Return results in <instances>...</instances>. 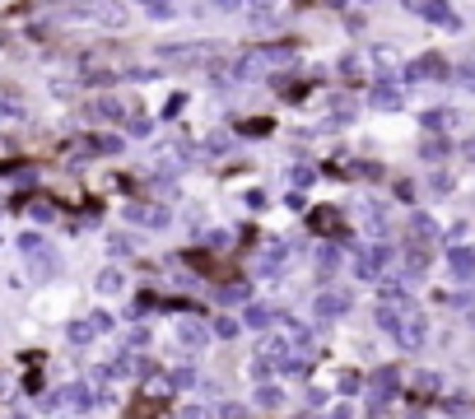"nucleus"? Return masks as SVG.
Returning a JSON list of instances; mask_svg holds the SVG:
<instances>
[{
    "instance_id": "f257e3e1",
    "label": "nucleus",
    "mask_w": 475,
    "mask_h": 419,
    "mask_svg": "<svg viewBox=\"0 0 475 419\" xmlns=\"http://www.w3.org/2000/svg\"><path fill=\"white\" fill-rule=\"evenodd\" d=\"M396 335L406 350H420L424 340H429V321H424V312H415V308H401V317H396Z\"/></svg>"
},
{
    "instance_id": "f03ea898",
    "label": "nucleus",
    "mask_w": 475,
    "mask_h": 419,
    "mask_svg": "<svg viewBox=\"0 0 475 419\" xmlns=\"http://www.w3.org/2000/svg\"><path fill=\"white\" fill-rule=\"evenodd\" d=\"M289 350H294V340H289V335H261V345H256V359H265V364H285Z\"/></svg>"
},
{
    "instance_id": "7ed1b4c3",
    "label": "nucleus",
    "mask_w": 475,
    "mask_h": 419,
    "mask_svg": "<svg viewBox=\"0 0 475 419\" xmlns=\"http://www.w3.org/2000/svg\"><path fill=\"white\" fill-rule=\"evenodd\" d=\"M415 14L429 23H438V28H462V14L447 10V5H415Z\"/></svg>"
},
{
    "instance_id": "20e7f679",
    "label": "nucleus",
    "mask_w": 475,
    "mask_h": 419,
    "mask_svg": "<svg viewBox=\"0 0 475 419\" xmlns=\"http://www.w3.org/2000/svg\"><path fill=\"white\" fill-rule=\"evenodd\" d=\"M406 75H410V79H442V75H447V61L429 52V56H420V61H415Z\"/></svg>"
},
{
    "instance_id": "39448f33",
    "label": "nucleus",
    "mask_w": 475,
    "mask_h": 419,
    "mask_svg": "<svg viewBox=\"0 0 475 419\" xmlns=\"http://www.w3.org/2000/svg\"><path fill=\"white\" fill-rule=\"evenodd\" d=\"M447 265H452L457 280H471L475 275V252L471 247H447Z\"/></svg>"
},
{
    "instance_id": "423d86ee",
    "label": "nucleus",
    "mask_w": 475,
    "mask_h": 419,
    "mask_svg": "<svg viewBox=\"0 0 475 419\" xmlns=\"http://www.w3.org/2000/svg\"><path fill=\"white\" fill-rule=\"evenodd\" d=\"M382 265H387V247H368V252L354 261V270H359V280H373Z\"/></svg>"
},
{
    "instance_id": "0eeeda50",
    "label": "nucleus",
    "mask_w": 475,
    "mask_h": 419,
    "mask_svg": "<svg viewBox=\"0 0 475 419\" xmlns=\"http://www.w3.org/2000/svg\"><path fill=\"white\" fill-rule=\"evenodd\" d=\"M131 219H135V224H149V229H164V224H173V214H168L164 205H135Z\"/></svg>"
},
{
    "instance_id": "6e6552de",
    "label": "nucleus",
    "mask_w": 475,
    "mask_h": 419,
    "mask_svg": "<svg viewBox=\"0 0 475 419\" xmlns=\"http://www.w3.org/2000/svg\"><path fill=\"white\" fill-rule=\"evenodd\" d=\"M350 308V294H321L317 298V317H340Z\"/></svg>"
},
{
    "instance_id": "1a4fd4ad",
    "label": "nucleus",
    "mask_w": 475,
    "mask_h": 419,
    "mask_svg": "<svg viewBox=\"0 0 475 419\" xmlns=\"http://www.w3.org/2000/svg\"><path fill=\"white\" fill-rule=\"evenodd\" d=\"M177 340L191 345V350H200V345L210 340V335H205V326H200V321H182V326H177Z\"/></svg>"
},
{
    "instance_id": "9d476101",
    "label": "nucleus",
    "mask_w": 475,
    "mask_h": 419,
    "mask_svg": "<svg viewBox=\"0 0 475 419\" xmlns=\"http://www.w3.org/2000/svg\"><path fill=\"white\" fill-rule=\"evenodd\" d=\"M61 396H66V406H75V410H88V406H93V391H88L84 382H70Z\"/></svg>"
},
{
    "instance_id": "9b49d317",
    "label": "nucleus",
    "mask_w": 475,
    "mask_h": 419,
    "mask_svg": "<svg viewBox=\"0 0 475 419\" xmlns=\"http://www.w3.org/2000/svg\"><path fill=\"white\" fill-rule=\"evenodd\" d=\"M88 117H103V122H122V103H117V98H98V103H88Z\"/></svg>"
},
{
    "instance_id": "f8f14e48",
    "label": "nucleus",
    "mask_w": 475,
    "mask_h": 419,
    "mask_svg": "<svg viewBox=\"0 0 475 419\" xmlns=\"http://www.w3.org/2000/svg\"><path fill=\"white\" fill-rule=\"evenodd\" d=\"M312 229H317V233H336V229H340V210L321 205V214H312Z\"/></svg>"
},
{
    "instance_id": "ddd939ff",
    "label": "nucleus",
    "mask_w": 475,
    "mask_h": 419,
    "mask_svg": "<svg viewBox=\"0 0 475 419\" xmlns=\"http://www.w3.org/2000/svg\"><path fill=\"white\" fill-rule=\"evenodd\" d=\"M373 391H377V406H382V396H391V391H396V373H391V368H377Z\"/></svg>"
},
{
    "instance_id": "4468645a",
    "label": "nucleus",
    "mask_w": 475,
    "mask_h": 419,
    "mask_svg": "<svg viewBox=\"0 0 475 419\" xmlns=\"http://www.w3.org/2000/svg\"><path fill=\"white\" fill-rule=\"evenodd\" d=\"M66 335H70V345H88L98 331H93V321H70V326H66Z\"/></svg>"
},
{
    "instance_id": "2eb2a0df",
    "label": "nucleus",
    "mask_w": 475,
    "mask_h": 419,
    "mask_svg": "<svg viewBox=\"0 0 475 419\" xmlns=\"http://www.w3.org/2000/svg\"><path fill=\"white\" fill-rule=\"evenodd\" d=\"M410 229L420 233V238H429V243H433V238H438V224H433L429 214H420V210H415V214H410Z\"/></svg>"
},
{
    "instance_id": "dca6fc26",
    "label": "nucleus",
    "mask_w": 475,
    "mask_h": 419,
    "mask_svg": "<svg viewBox=\"0 0 475 419\" xmlns=\"http://www.w3.org/2000/svg\"><path fill=\"white\" fill-rule=\"evenodd\" d=\"M406 270L410 275H424V270H429V252H424V247H410L406 252Z\"/></svg>"
},
{
    "instance_id": "f3484780",
    "label": "nucleus",
    "mask_w": 475,
    "mask_h": 419,
    "mask_svg": "<svg viewBox=\"0 0 475 419\" xmlns=\"http://www.w3.org/2000/svg\"><path fill=\"white\" fill-rule=\"evenodd\" d=\"M373 103H377V108H401V93L391 84H377L373 88Z\"/></svg>"
},
{
    "instance_id": "a211bd4d",
    "label": "nucleus",
    "mask_w": 475,
    "mask_h": 419,
    "mask_svg": "<svg viewBox=\"0 0 475 419\" xmlns=\"http://www.w3.org/2000/svg\"><path fill=\"white\" fill-rule=\"evenodd\" d=\"M270 317H275V312L261 308V303H252V308H247V326H256V331H265V326H270Z\"/></svg>"
},
{
    "instance_id": "6ab92c4d",
    "label": "nucleus",
    "mask_w": 475,
    "mask_h": 419,
    "mask_svg": "<svg viewBox=\"0 0 475 419\" xmlns=\"http://www.w3.org/2000/svg\"><path fill=\"white\" fill-rule=\"evenodd\" d=\"M256 406H265V410L285 406V396H280V386H256Z\"/></svg>"
},
{
    "instance_id": "aec40b11",
    "label": "nucleus",
    "mask_w": 475,
    "mask_h": 419,
    "mask_svg": "<svg viewBox=\"0 0 475 419\" xmlns=\"http://www.w3.org/2000/svg\"><path fill=\"white\" fill-rule=\"evenodd\" d=\"M98 294H122V275H117V270H103L98 275Z\"/></svg>"
},
{
    "instance_id": "412c9836",
    "label": "nucleus",
    "mask_w": 475,
    "mask_h": 419,
    "mask_svg": "<svg viewBox=\"0 0 475 419\" xmlns=\"http://www.w3.org/2000/svg\"><path fill=\"white\" fill-rule=\"evenodd\" d=\"M0 108H5V112H14V117H23V103H19V93H10V88L0 93Z\"/></svg>"
},
{
    "instance_id": "4be33fe9",
    "label": "nucleus",
    "mask_w": 475,
    "mask_h": 419,
    "mask_svg": "<svg viewBox=\"0 0 475 419\" xmlns=\"http://www.w3.org/2000/svg\"><path fill=\"white\" fill-rule=\"evenodd\" d=\"M214 335L233 340V335H238V321H233V317H219V321H214Z\"/></svg>"
},
{
    "instance_id": "5701e85b",
    "label": "nucleus",
    "mask_w": 475,
    "mask_h": 419,
    "mask_svg": "<svg viewBox=\"0 0 475 419\" xmlns=\"http://www.w3.org/2000/svg\"><path fill=\"white\" fill-rule=\"evenodd\" d=\"M429 187L442 196V191H452V177H447V173H433V182H429Z\"/></svg>"
},
{
    "instance_id": "b1692460",
    "label": "nucleus",
    "mask_w": 475,
    "mask_h": 419,
    "mask_svg": "<svg viewBox=\"0 0 475 419\" xmlns=\"http://www.w3.org/2000/svg\"><path fill=\"white\" fill-rule=\"evenodd\" d=\"M144 14H149V19H173V5H149V10H144Z\"/></svg>"
},
{
    "instance_id": "393cba45",
    "label": "nucleus",
    "mask_w": 475,
    "mask_h": 419,
    "mask_svg": "<svg viewBox=\"0 0 475 419\" xmlns=\"http://www.w3.org/2000/svg\"><path fill=\"white\" fill-rule=\"evenodd\" d=\"M243 131L247 135H265V131H270V122H265V117H261V122H243Z\"/></svg>"
},
{
    "instance_id": "a878e982",
    "label": "nucleus",
    "mask_w": 475,
    "mask_h": 419,
    "mask_svg": "<svg viewBox=\"0 0 475 419\" xmlns=\"http://www.w3.org/2000/svg\"><path fill=\"white\" fill-rule=\"evenodd\" d=\"M442 149H447V144H442V140H424V159H438Z\"/></svg>"
},
{
    "instance_id": "bb28decb",
    "label": "nucleus",
    "mask_w": 475,
    "mask_h": 419,
    "mask_svg": "<svg viewBox=\"0 0 475 419\" xmlns=\"http://www.w3.org/2000/svg\"><path fill=\"white\" fill-rule=\"evenodd\" d=\"M466 159H475V140H466Z\"/></svg>"
}]
</instances>
